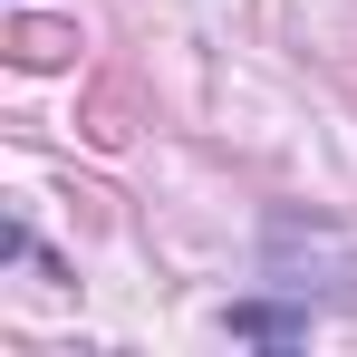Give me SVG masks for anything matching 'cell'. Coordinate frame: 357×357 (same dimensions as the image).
I'll list each match as a JSON object with an SVG mask.
<instances>
[{
    "instance_id": "obj_1",
    "label": "cell",
    "mask_w": 357,
    "mask_h": 357,
    "mask_svg": "<svg viewBox=\"0 0 357 357\" xmlns=\"http://www.w3.org/2000/svg\"><path fill=\"white\" fill-rule=\"evenodd\" d=\"M222 328H232V338H271V348H290V338H309V309H271V299H241V309H222Z\"/></svg>"
},
{
    "instance_id": "obj_2",
    "label": "cell",
    "mask_w": 357,
    "mask_h": 357,
    "mask_svg": "<svg viewBox=\"0 0 357 357\" xmlns=\"http://www.w3.org/2000/svg\"><path fill=\"white\" fill-rule=\"evenodd\" d=\"M10 49H20V59H29V68H49V59H68L77 39H68V29H39V20H29V29H20Z\"/></svg>"
}]
</instances>
